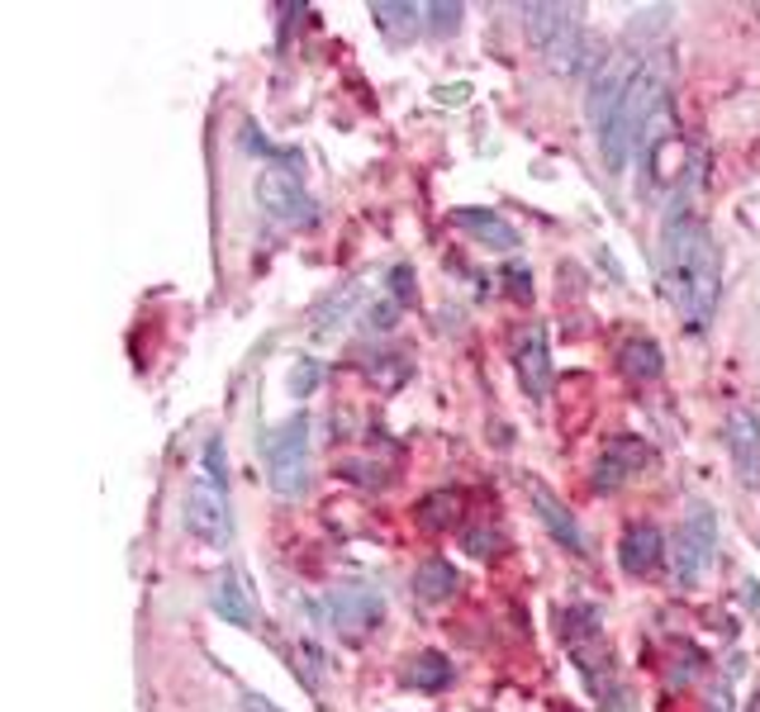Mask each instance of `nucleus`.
I'll list each match as a JSON object with an SVG mask.
<instances>
[{
	"mask_svg": "<svg viewBox=\"0 0 760 712\" xmlns=\"http://www.w3.org/2000/svg\"><path fill=\"white\" fill-rule=\"evenodd\" d=\"M215 613L228 617L234 627H247V622H253V603H247V594H243V584H238L234 570L215 580Z\"/></svg>",
	"mask_w": 760,
	"mask_h": 712,
	"instance_id": "f3484780",
	"label": "nucleus"
},
{
	"mask_svg": "<svg viewBox=\"0 0 760 712\" xmlns=\"http://www.w3.org/2000/svg\"><path fill=\"white\" fill-rule=\"evenodd\" d=\"M665 556V542H661V527L657 523H632L618 542V561H623L628 575H651Z\"/></svg>",
	"mask_w": 760,
	"mask_h": 712,
	"instance_id": "9b49d317",
	"label": "nucleus"
},
{
	"mask_svg": "<svg viewBox=\"0 0 760 712\" xmlns=\"http://www.w3.org/2000/svg\"><path fill=\"white\" fill-rule=\"evenodd\" d=\"M661 276H665V290L675 299V309L684 314V324L709 328V318L718 309V290H722V257L713 247V234L689 209H675L665 219Z\"/></svg>",
	"mask_w": 760,
	"mask_h": 712,
	"instance_id": "f257e3e1",
	"label": "nucleus"
},
{
	"mask_svg": "<svg viewBox=\"0 0 760 712\" xmlns=\"http://www.w3.org/2000/svg\"><path fill=\"white\" fill-rule=\"evenodd\" d=\"M261 452H267V479L276 494H305L309 490V418L295 414L267 433L261 442Z\"/></svg>",
	"mask_w": 760,
	"mask_h": 712,
	"instance_id": "7ed1b4c3",
	"label": "nucleus"
},
{
	"mask_svg": "<svg viewBox=\"0 0 760 712\" xmlns=\"http://www.w3.org/2000/svg\"><path fill=\"white\" fill-rule=\"evenodd\" d=\"M371 318H376V328H391V318H395V309H391V305H385V309H376V314H371Z\"/></svg>",
	"mask_w": 760,
	"mask_h": 712,
	"instance_id": "a878e982",
	"label": "nucleus"
},
{
	"mask_svg": "<svg viewBox=\"0 0 760 712\" xmlns=\"http://www.w3.org/2000/svg\"><path fill=\"white\" fill-rule=\"evenodd\" d=\"M247 712H280V708H272L267 699H247Z\"/></svg>",
	"mask_w": 760,
	"mask_h": 712,
	"instance_id": "bb28decb",
	"label": "nucleus"
},
{
	"mask_svg": "<svg viewBox=\"0 0 760 712\" xmlns=\"http://www.w3.org/2000/svg\"><path fill=\"white\" fill-rule=\"evenodd\" d=\"M632 71L623 58H604L594 67V81H590V119H594V134H604L609 129V119L623 110V100H628V91H632Z\"/></svg>",
	"mask_w": 760,
	"mask_h": 712,
	"instance_id": "423d86ee",
	"label": "nucleus"
},
{
	"mask_svg": "<svg viewBox=\"0 0 760 712\" xmlns=\"http://www.w3.org/2000/svg\"><path fill=\"white\" fill-rule=\"evenodd\" d=\"M418 6H395V0H376L371 6V20H376V29L385 33V39H409V33H418Z\"/></svg>",
	"mask_w": 760,
	"mask_h": 712,
	"instance_id": "dca6fc26",
	"label": "nucleus"
},
{
	"mask_svg": "<svg viewBox=\"0 0 760 712\" xmlns=\"http://www.w3.org/2000/svg\"><path fill=\"white\" fill-rule=\"evenodd\" d=\"M362 290H366V285H347V290H338L333 299H324L319 314H314V328H319V333H333V324H338V314L347 318V314H352V305L362 299Z\"/></svg>",
	"mask_w": 760,
	"mask_h": 712,
	"instance_id": "412c9836",
	"label": "nucleus"
},
{
	"mask_svg": "<svg viewBox=\"0 0 760 712\" xmlns=\"http://www.w3.org/2000/svg\"><path fill=\"white\" fill-rule=\"evenodd\" d=\"M514 362H519V380H523L527 395L546 399V389H552V362H546V333L542 328H527L519 337Z\"/></svg>",
	"mask_w": 760,
	"mask_h": 712,
	"instance_id": "ddd939ff",
	"label": "nucleus"
},
{
	"mask_svg": "<svg viewBox=\"0 0 760 712\" xmlns=\"http://www.w3.org/2000/svg\"><path fill=\"white\" fill-rule=\"evenodd\" d=\"M423 14H433V29H437V33H452L456 20H462V6H428Z\"/></svg>",
	"mask_w": 760,
	"mask_h": 712,
	"instance_id": "5701e85b",
	"label": "nucleus"
},
{
	"mask_svg": "<svg viewBox=\"0 0 760 712\" xmlns=\"http://www.w3.org/2000/svg\"><path fill=\"white\" fill-rule=\"evenodd\" d=\"M456 518H462V498H456L452 490H437V494H423L418 498V523L423 527L442 532V527H452Z\"/></svg>",
	"mask_w": 760,
	"mask_h": 712,
	"instance_id": "a211bd4d",
	"label": "nucleus"
},
{
	"mask_svg": "<svg viewBox=\"0 0 760 712\" xmlns=\"http://www.w3.org/2000/svg\"><path fill=\"white\" fill-rule=\"evenodd\" d=\"M319 376H324V370H319V362H299V366L290 370V395H295V399H305L309 389L319 385Z\"/></svg>",
	"mask_w": 760,
	"mask_h": 712,
	"instance_id": "4be33fe9",
	"label": "nucleus"
},
{
	"mask_svg": "<svg viewBox=\"0 0 760 712\" xmlns=\"http://www.w3.org/2000/svg\"><path fill=\"white\" fill-rule=\"evenodd\" d=\"M414 594H418L423 603L452 599V594H456V570L442 565V561H423V565L414 570Z\"/></svg>",
	"mask_w": 760,
	"mask_h": 712,
	"instance_id": "2eb2a0df",
	"label": "nucleus"
},
{
	"mask_svg": "<svg viewBox=\"0 0 760 712\" xmlns=\"http://www.w3.org/2000/svg\"><path fill=\"white\" fill-rule=\"evenodd\" d=\"M186 523L196 537H205L209 546H219L228 537V490H224V447L209 442L205 447V475L196 479L190 490V504H186Z\"/></svg>",
	"mask_w": 760,
	"mask_h": 712,
	"instance_id": "20e7f679",
	"label": "nucleus"
},
{
	"mask_svg": "<svg viewBox=\"0 0 760 712\" xmlns=\"http://www.w3.org/2000/svg\"><path fill=\"white\" fill-rule=\"evenodd\" d=\"M447 680H452V665H447V655H442V651H418L409 661V684H418V689H447Z\"/></svg>",
	"mask_w": 760,
	"mask_h": 712,
	"instance_id": "aec40b11",
	"label": "nucleus"
},
{
	"mask_svg": "<svg viewBox=\"0 0 760 712\" xmlns=\"http://www.w3.org/2000/svg\"><path fill=\"white\" fill-rule=\"evenodd\" d=\"M452 224L456 228H466L471 238H481L485 247H500V253H514L519 247V228L509 224V219H500L494 209H452Z\"/></svg>",
	"mask_w": 760,
	"mask_h": 712,
	"instance_id": "4468645a",
	"label": "nucleus"
},
{
	"mask_svg": "<svg viewBox=\"0 0 760 712\" xmlns=\"http://www.w3.org/2000/svg\"><path fill=\"white\" fill-rule=\"evenodd\" d=\"M527 498H533V508H537L542 527L552 532V537H556L565 551H575V556H585V532H580L571 513L561 508V498H556L552 490H546V485H537V479H533V485H527Z\"/></svg>",
	"mask_w": 760,
	"mask_h": 712,
	"instance_id": "f8f14e48",
	"label": "nucleus"
},
{
	"mask_svg": "<svg viewBox=\"0 0 760 712\" xmlns=\"http://www.w3.org/2000/svg\"><path fill=\"white\" fill-rule=\"evenodd\" d=\"M713 551H718V523L709 508H689L684 523H680V537H675V551H670V561H675V580L680 584H699L709 575L713 565Z\"/></svg>",
	"mask_w": 760,
	"mask_h": 712,
	"instance_id": "39448f33",
	"label": "nucleus"
},
{
	"mask_svg": "<svg viewBox=\"0 0 760 712\" xmlns=\"http://www.w3.org/2000/svg\"><path fill=\"white\" fill-rule=\"evenodd\" d=\"M328 613H333V627H338L343 636L362 641L385 617V603L371 594V590H338V594L328 599Z\"/></svg>",
	"mask_w": 760,
	"mask_h": 712,
	"instance_id": "1a4fd4ad",
	"label": "nucleus"
},
{
	"mask_svg": "<svg viewBox=\"0 0 760 712\" xmlns=\"http://www.w3.org/2000/svg\"><path fill=\"white\" fill-rule=\"evenodd\" d=\"M395 295L404 299V295H409V271H404V266H399V271H395Z\"/></svg>",
	"mask_w": 760,
	"mask_h": 712,
	"instance_id": "393cba45",
	"label": "nucleus"
},
{
	"mask_svg": "<svg viewBox=\"0 0 760 712\" xmlns=\"http://www.w3.org/2000/svg\"><path fill=\"white\" fill-rule=\"evenodd\" d=\"M642 466H651V447H642V442H632V437H618V442H609V452L594 461V490H618Z\"/></svg>",
	"mask_w": 760,
	"mask_h": 712,
	"instance_id": "9d476101",
	"label": "nucleus"
},
{
	"mask_svg": "<svg viewBox=\"0 0 760 712\" xmlns=\"http://www.w3.org/2000/svg\"><path fill=\"white\" fill-rule=\"evenodd\" d=\"M728 456L741 485H760V418L741 404L728 414Z\"/></svg>",
	"mask_w": 760,
	"mask_h": 712,
	"instance_id": "6e6552de",
	"label": "nucleus"
},
{
	"mask_svg": "<svg viewBox=\"0 0 760 712\" xmlns=\"http://www.w3.org/2000/svg\"><path fill=\"white\" fill-rule=\"evenodd\" d=\"M527 20V39L537 43V52L546 58V67L571 77L585 62V29H580V10L575 6H523Z\"/></svg>",
	"mask_w": 760,
	"mask_h": 712,
	"instance_id": "f03ea898",
	"label": "nucleus"
},
{
	"mask_svg": "<svg viewBox=\"0 0 760 712\" xmlns=\"http://www.w3.org/2000/svg\"><path fill=\"white\" fill-rule=\"evenodd\" d=\"M257 200H261V209H267L276 224L295 228V224L314 219V200L299 190V181H295V176H286V171H261L257 176Z\"/></svg>",
	"mask_w": 760,
	"mask_h": 712,
	"instance_id": "0eeeda50",
	"label": "nucleus"
},
{
	"mask_svg": "<svg viewBox=\"0 0 760 712\" xmlns=\"http://www.w3.org/2000/svg\"><path fill=\"white\" fill-rule=\"evenodd\" d=\"M623 370L632 380H657L661 376V347L647 343V337H632V343H623Z\"/></svg>",
	"mask_w": 760,
	"mask_h": 712,
	"instance_id": "6ab92c4d",
	"label": "nucleus"
},
{
	"mask_svg": "<svg viewBox=\"0 0 760 712\" xmlns=\"http://www.w3.org/2000/svg\"><path fill=\"white\" fill-rule=\"evenodd\" d=\"M509 280H514V295H519V299L533 295V290H527V271H523V266H514V271H509Z\"/></svg>",
	"mask_w": 760,
	"mask_h": 712,
	"instance_id": "b1692460",
	"label": "nucleus"
}]
</instances>
